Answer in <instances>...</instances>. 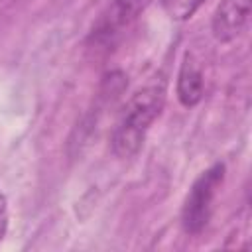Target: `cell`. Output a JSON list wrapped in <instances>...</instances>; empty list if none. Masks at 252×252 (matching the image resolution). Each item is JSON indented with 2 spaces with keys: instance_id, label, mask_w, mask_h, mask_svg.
I'll use <instances>...</instances> for the list:
<instances>
[{
  "instance_id": "cell-7",
  "label": "cell",
  "mask_w": 252,
  "mask_h": 252,
  "mask_svg": "<svg viewBox=\"0 0 252 252\" xmlns=\"http://www.w3.org/2000/svg\"><path fill=\"white\" fill-rule=\"evenodd\" d=\"M6 230H8V203L6 197L0 193V242L6 236Z\"/></svg>"
},
{
  "instance_id": "cell-5",
  "label": "cell",
  "mask_w": 252,
  "mask_h": 252,
  "mask_svg": "<svg viewBox=\"0 0 252 252\" xmlns=\"http://www.w3.org/2000/svg\"><path fill=\"white\" fill-rule=\"evenodd\" d=\"M177 98L183 106H195L203 98V73L189 53L177 75Z\"/></svg>"
},
{
  "instance_id": "cell-2",
  "label": "cell",
  "mask_w": 252,
  "mask_h": 252,
  "mask_svg": "<svg viewBox=\"0 0 252 252\" xmlns=\"http://www.w3.org/2000/svg\"><path fill=\"white\" fill-rule=\"evenodd\" d=\"M224 181V165L215 163L207 171H203L195 183L191 185L183 209H181V224L187 234H199L211 220L215 199Z\"/></svg>"
},
{
  "instance_id": "cell-6",
  "label": "cell",
  "mask_w": 252,
  "mask_h": 252,
  "mask_svg": "<svg viewBox=\"0 0 252 252\" xmlns=\"http://www.w3.org/2000/svg\"><path fill=\"white\" fill-rule=\"evenodd\" d=\"M205 0H163V8L169 14V18H173V20H187V18H191L199 10V6Z\"/></svg>"
},
{
  "instance_id": "cell-4",
  "label": "cell",
  "mask_w": 252,
  "mask_h": 252,
  "mask_svg": "<svg viewBox=\"0 0 252 252\" xmlns=\"http://www.w3.org/2000/svg\"><path fill=\"white\" fill-rule=\"evenodd\" d=\"M250 18V0H222L213 16V35L219 41L236 39Z\"/></svg>"
},
{
  "instance_id": "cell-3",
  "label": "cell",
  "mask_w": 252,
  "mask_h": 252,
  "mask_svg": "<svg viewBox=\"0 0 252 252\" xmlns=\"http://www.w3.org/2000/svg\"><path fill=\"white\" fill-rule=\"evenodd\" d=\"M144 8V0H112L91 28L89 43L94 49H112L132 28Z\"/></svg>"
},
{
  "instance_id": "cell-1",
  "label": "cell",
  "mask_w": 252,
  "mask_h": 252,
  "mask_svg": "<svg viewBox=\"0 0 252 252\" xmlns=\"http://www.w3.org/2000/svg\"><path fill=\"white\" fill-rule=\"evenodd\" d=\"M165 102V87L163 83L148 85L132 94L128 100L116 128L112 134V152L126 159L138 154V150L144 144V138L154 124V120L159 116Z\"/></svg>"
}]
</instances>
